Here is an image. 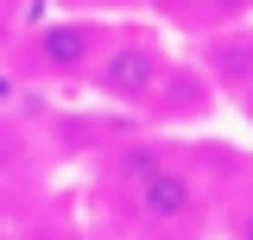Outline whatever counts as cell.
Masks as SVG:
<instances>
[{
  "mask_svg": "<svg viewBox=\"0 0 253 240\" xmlns=\"http://www.w3.org/2000/svg\"><path fill=\"white\" fill-rule=\"evenodd\" d=\"M126 183H133V215L152 228H177L196 215V183L190 171L165 164V158H126Z\"/></svg>",
  "mask_w": 253,
  "mask_h": 240,
  "instance_id": "obj_2",
  "label": "cell"
},
{
  "mask_svg": "<svg viewBox=\"0 0 253 240\" xmlns=\"http://www.w3.org/2000/svg\"><path fill=\"white\" fill-rule=\"evenodd\" d=\"M203 63L221 89H247L253 82V32H215L203 44Z\"/></svg>",
  "mask_w": 253,
  "mask_h": 240,
  "instance_id": "obj_4",
  "label": "cell"
},
{
  "mask_svg": "<svg viewBox=\"0 0 253 240\" xmlns=\"http://www.w3.org/2000/svg\"><path fill=\"white\" fill-rule=\"evenodd\" d=\"M241 101H247V120H253V82H247V89H241Z\"/></svg>",
  "mask_w": 253,
  "mask_h": 240,
  "instance_id": "obj_8",
  "label": "cell"
},
{
  "mask_svg": "<svg viewBox=\"0 0 253 240\" xmlns=\"http://www.w3.org/2000/svg\"><path fill=\"white\" fill-rule=\"evenodd\" d=\"M158 6H190V0H158Z\"/></svg>",
  "mask_w": 253,
  "mask_h": 240,
  "instance_id": "obj_11",
  "label": "cell"
},
{
  "mask_svg": "<svg viewBox=\"0 0 253 240\" xmlns=\"http://www.w3.org/2000/svg\"><path fill=\"white\" fill-rule=\"evenodd\" d=\"M234 240H253V209L241 215V221H234Z\"/></svg>",
  "mask_w": 253,
  "mask_h": 240,
  "instance_id": "obj_6",
  "label": "cell"
},
{
  "mask_svg": "<svg viewBox=\"0 0 253 240\" xmlns=\"http://www.w3.org/2000/svg\"><path fill=\"white\" fill-rule=\"evenodd\" d=\"M108 44L101 26H83V19H57V26H38L26 44V63L38 76H89L95 51Z\"/></svg>",
  "mask_w": 253,
  "mask_h": 240,
  "instance_id": "obj_3",
  "label": "cell"
},
{
  "mask_svg": "<svg viewBox=\"0 0 253 240\" xmlns=\"http://www.w3.org/2000/svg\"><path fill=\"white\" fill-rule=\"evenodd\" d=\"M253 0H190V13H203V19H241Z\"/></svg>",
  "mask_w": 253,
  "mask_h": 240,
  "instance_id": "obj_5",
  "label": "cell"
},
{
  "mask_svg": "<svg viewBox=\"0 0 253 240\" xmlns=\"http://www.w3.org/2000/svg\"><path fill=\"white\" fill-rule=\"evenodd\" d=\"M0 228H13V196L0 190Z\"/></svg>",
  "mask_w": 253,
  "mask_h": 240,
  "instance_id": "obj_7",
  "label": "cell"
},
{
  "mask_svg": "<svg viewBox=\"0 0 253 240\" xmlns=\"http://www.w3.org/2000/svg\"><path fill=\"white\" fill-rule=\"evenodd\" d=\"M0 240H32V234H13V228H0Z\"/></svg>",
  "mask_w": 253,
  "mask_h": 240,
  "instance_id": "obj_10",
  "label": "cell"
},
{
  "mask_svg": "<svg viewBox=\"0 0 253 240\" xmlns=\"http://www.w3.org/2000/svg\"><path fill=\"white\" fill-rule=\"evenodd\" d=\"M165 70H171V57L158 51L152 38H108L95 51V63H89V82L114 108H146L158 95V82H165Z\"/></svg>",
  "mask_w": 253,
  "mask_h": 240,
  "instance_id": "obj_1",
  "label": "cell"
},
{
  "mask_svg": "<svg viewBox=\"0 0 253 240\" xmlns=\"http://www.w3.org/2000/svg\"><path fill=\"white\" fill-rule=\"evenodd\" d=\"M83 6H126V0H83Z\"/></svg>",
  "mask_w": 253,
  "mask_h": 240,
  "instance_id": "obj_9",
  "label": "cell"
}]
</instances>
